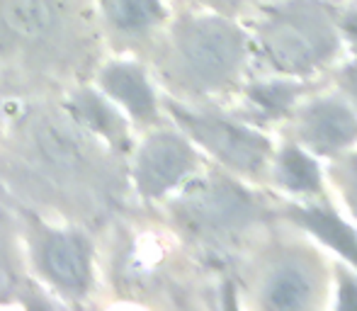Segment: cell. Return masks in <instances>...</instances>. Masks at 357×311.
<instances>
[{
    "label": "cell",
    "mask_w": 357,
    "mask_h": 311,
    "mask_svg": "<svg viewBox=\"0 0 357 311\" xmlns=\"http://www.w3.org/2000/svg\"><path fill=\"white\" fill-rule=\"evenodd\" d=\"M129 158L93 137L61 98L0 107V195L59 224L100 234L129 207Z\"/></svg>",
    "instance_id": "cell-1"
},
{
    "label": "cell",
    "mask_w": 357,
    "mask_h": 311,
    "mask_svg": "<svg viewBox=\"0 0 357 311\" xmlns=\"http://www.w3.org/2000/svg\"><path fill=\"white\" fill-rule=\"evenodd\" d=\"M102 59L95 0H0V107L61 98Z\"/></svg>",
    "instance_id": "cell-2"
},
{
    "label": "cell",
    "mask_w": 357,
    "mask_h": 311,
    "mask_svg": "<svg viewBox=\"0 0 357 311\" xmlns=\"http://www.w3.org/2000/svg\"><path fill=\"white\" fill-rule=\"evenodd\" d=\"M153 66L175 93L207 95L236 78L243 61V37L221 17L175 20L160 42L151 44Z\"/></svg>",
    "instance_id": "cell-3"
},
{
    "label": "cell",
    "mask_w": 357,
    "mask_h": 311,
    "mask_svg": "<svg viewBox=\"0 0 357 311\" xmlns=\"http://www.w3.org/2000/svg\"><path fill=\"white\" fill-rule=\"evenodd\" d=\"M27 263L37 282L61 307H85L98 292V241L73 224H59L17 207Z\"/></svg>",
    "instance_id": "cell-4"
},
{
    "label": "cell",
    "mask_w": 357,
    "mask_h": 311,
    "mask_svg": "<svg viewBox=\"0 0 357 311\" xmlns=\"http://www.w3.org/2000/svg\"><path fill=\"white\" fill-rule=\"evenodd\" d=\"M168 217L185 238L216 245L253 222L255 204L238 185L212 175L190 183L168 204Z\"/></svg>",
    "instance_id": "cell-5"
},
{
    "label": "cell",
    "mask_w": 357,
    "mask_h": 311,
    "mask_svg": "<svg viewBox=\"0 0 357 311\" xmlns=\"http://www.w3.org/2000/svg\"><path fill=\"white\" fill-rule=\"evenodd\" d=\"M265 49L284 71H306L335 49V32L316 3H294L265 27Z\"/></svg>",
    "instance_id": "cell-6"
},
{
    "label": "cell",
    "mask_w": 357,
    "mask_h": 311,
    "mask_svg": "<svg viewBox=\"0 0 357 311\" xmlns=\"http://www.w3.org/2000/svg\"><path fill=\"white\" fill-rule=\"evenodd\" d=\"M197 168L190 139L173 129H155L129 156V183L144 202H155L185 183Z\"/></svg>",
    "instance_id": "cell-7"
},
{
    "label": "cell",
    "mask_w": 357,
    "mask_h": 311,
    "mask_svg": "<svg viewBox=\"0 0 357 311\" xmlns=\"http://www.w3.org/2000/svg\"><path fill=\"white\" fill-rule=\"evenodd\" d=\"M168 109L192 142L202 144L207 151H212L216 158L224 160L231 168L253 173L263 163L265 153H268V142H263L258 134L236 127V124L214 117V114L192 112V109L175 103H168Z\"/></svg>",
    "instance_id": "cell-8"
},
{
    "label": "cell",
    "mask_w": 357,
    "mask_h": 311,
    "mask_svg": "<svg viewBox=\"0 0 357 311\" xmlns=\"http://www.w3.org/2000/svg\"><path fill=\"white\" fill-rule=\"evenodd\" d=\"M0 307H61L32 275L17 209L0 195Z\"/></svg>",
    "instance_id": "cell-9"
},
{
    "label": "cell",
    "mask_w": 357,
    "mask_h": 311,
    "mask_svg": "<svg viewBox=\"0 0 357 311\" xmlns=\"http://www.w3.org/2000/svg\"><path fill=\"white\" fill-rule=\"evenodd\" d=\"M105 47L114 52H146L168 20L163 0H95Z\"/></svg>",
    "instance_id": "cell-10"
},
{
    "label": "cell",
    "mask_w": 357,
    "mask_h": 311,
    "mask_svg": "<svg viewBox=\"0 0 357 311\" xmlns=\"http://www.w3.org/2000/svg\"><path fill=\"white\" fill-rule=\"evenodd\" d=\"M93 83L137 127H153L158 122V98L144 63L134 59H102L93 73Z\"/></svg>",
    "instance_id": "cell-11"
},
{
    "label": "cell",
    "mask_w": 357,
    "mask_h": 311,
    "mask_svg": "<svg viewBox=\"0 0 357 311\" xmlns=\"http://www.w3.org/2000/svg\"><path fill=\"white\" fill-rule=\"evenodd\" d=\"M63 107L71 112V117L80 127L88 129L93 137L102 139L112 151L122 156H132L134 142H132V129H129V117L93 83L73 85L71 90L61 95Z\"/></svg>",
    "instance_id": "cell-12"
},
{
    "label": "cell",
    "mask_w": 357,
    "mask_h": 311,
    "mask_svg": "<svg viewBox=\"0 0 357 311\" xmlns=\"http://www.w3.org/2000/svg\"><path fill=\"white\" fill-rule=\"evenodd\" d=\"M304 137L319 151H338L357 137V119L340 103L326 100L306 112Z\"/></svg>",
    "instance_id": "cell-13"
},
{
    "label": "cell",
    "mask_w": 357,
    "mask_h": 311,
    "mask_svg": "<svg viewBox=\"0 0 357 311\" xmlns=\"http://www.w3.org/2000/svg\"><path fill=\"white\" fill-rule=\"evenodd\" d=\"M314 282V273L301 260H284L268 282V304L275 309L309 307Z\"/></svg>",
    "instance_id": "cell-14"
},
{
    "label": "cell",
    "mask_w": 357,
    "mask_h": 311,
    "mask_svg": "<svg viewBox=\"0 0 357 311\" xmlns=\"http://www.w3.org/2000/svg\"><path fill=\"white\" fill-rule=\"evenodd\" d=\"M301 214V222L321 236L326 243H331L333 248H338L340 253H345L350 260L357 265V238L355 234L350 232L348 227L338 222L331 212H319V209H306V212H299Z\"/></svg>",
    "instance_id": "cell-15"
},
{
    "label": "cell",
    "mask_w": 357,
    "mask_h": 311,
    "mask_svg": "<svg viewBox=\"0 0 357 311\" xmlns=\"http://www.w3.org/2000/svg\"><path fill=\"white\" fill-rule=\"evenodd\" d=\"M280 175L282 183L291 190H316L319 188V170L316 165L299 151H287L280 160Z\"/></svg>",
    "instance_id": "cell-16"
},
{
    "label": "cell",
    "mask_w": 357,
    "mask_h": 311,
    "mask_svg": "<svg viewBox=\"0 0 357 311\" xmlns=\"http://www.w3.org/2000/svg\"><path fill=\"white\" fill-rule=\"evenodd\" d=\"M253 95L258 100H263L265 105H278V107H282V105L289 103V95H291V90L289 88H284V85H270V88H258V90H253Z\"/></svg>",
    "instance_id": "cell-17"
},
{
    "label": "cell",
    "mask_w": 357,
    "mask_h": 311,
    "mask_svg": "<svg viewBox=\"0 0 357 311\" xmlns=\"http://www.w3.org/2000/svg\"><path fill=\"white\" fill-rule=\"evenodd\" d=\"M202 3H209V5H214V8H234L238 0H202Z\"/></svg>",
    "instance_id": "cell-18"
},
{
    "label": "cell",
    "mask_w": 357,
    "mask_h": 311,
    "mask_svg": "<svg viewBox=\"0 0 357 311\" xmlns=\"http://www.w3.org/2000/svg\"><path fill=\"white\" fill-rule=\"evenodd\" d=\"M348 85H350V90H353V95L357 98V66L348 71Z\"/></svg>",
    "instance_id": "cell-19"
},
{
    "label": "cell",
    "mask_w": 357,
    "mask_h": 311,
    "mask_svg": "<svg viewBox=\"0 0 357 311\" xmlns=\"http://www.w3.org/2000/svg\"><path fill=\"white\" fill-rule=\"evenodd\" d=\"M350 202H353V209L357 212V173L353 178V185H350Z\"/></svg>",
    "instance_id": "cell-20"
},
{
    "label": "cell",
    "mask_w": 357,
    "mask_h": 311,
    "mask_svg": "<svg viewBox=\"0 0 357 311\" xmlns=\"http://www.w3.org/2000/svg\"><path fill=\"white\" fill-rule=\"evenodd\" d=\"M345 24H348V32L357 39V15H350L348 22H345Z\"/></svg>",
    "instance_id": "cell-21"
}]
</instances>
